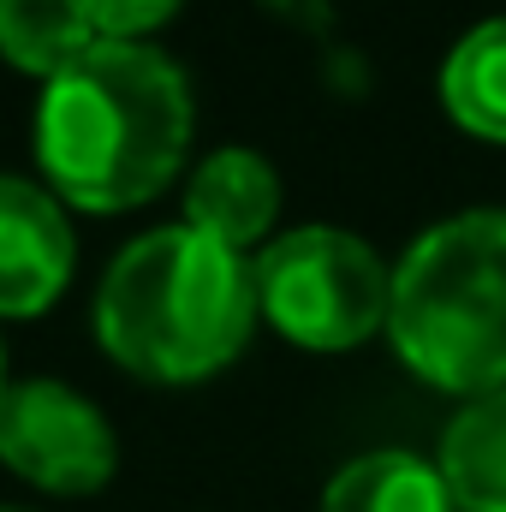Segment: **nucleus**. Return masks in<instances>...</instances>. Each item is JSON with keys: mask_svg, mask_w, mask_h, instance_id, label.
<instances>
[{"mask_svg": "<svg viewBox=\"0 0 506 512\" xmlns=\"http://www.w3.org/2000/svg\"><path fill=\"white\" fill-rule=\"evenodd\" d=\"M191 90L185 72L143 42H96L48 78L36 155L54 191L78 209L114 215L149 203L185 161Z\"/></svg>", "mask_w": 506, "mask_h": 512, "instance_id": "nucleus-1", "label": "nucleus"}, {"mask_svg": "<svg viewBox=\"0 0 506 512\" xmlns=\"http://www.w3.org/2000/svg\"><path fill=\"white\" fill-rule=\"evenodd\" d=\"M256 322V268L197 227L137 239L102 280L96 328L114 364L149 382H197L233 364Z\"/></svg>", "mask_w": 506, "mask_h": 512, "instance_id": "nucleus-2", "label": "nucleus"}, {"mask_svg": "<svg viewBox=\"0 0 506 512\" xmlns=\"http://www.w3.org/2000/svg\"><path fill=\"white\" fill-rule=\"evenodd\" d=\"M399 358L447 393L506 387V215L477 209L423 233L393 274Z\"/></svg>", "mask_w": 506, "mask_h": 512, "instance_id": "nucleus-3", "label": "nucleus"}, {"mask_svg": "<svg viewBox=\"0 0 506 512\" xmlns=\"http://www.w3.org/2000/svg\"><path fill=\"white\" fill-rule=\"evenodd\" d=\"M387 298L393 280L381 274L376 251L334 227L286 233L256 256V304L310 352H346L370 340L387 322Z\"/></svg>", "mask_w": 506, "mask_h": 512, "instance_id": "nucleus-4", "label": "nucleus"}, {"mask_svg": "<svg viewBox=\"0 0 506 512\" xmlns=\"http://www.w3.org/2000/svg\"><path fill=\"white\" fill-rule=\"evenodd\" d=\"M0 459L48 495H90L114 477L120 447L84 393L66 382H18L0 393Z\"/></svg>", "mask_w": 506, "mask_h": 512, "instance_id": "nucleus-5", "label": "nucleus"}, {"mask_svg": "<svg viewBox=\"0 0 506 512\" xmlns=\"http://www.w3.org/2000/svg\"><path fill=\"white\" fill-rule=\"evenodd\" d=\"M72 227L60 203L30 185L0 173V316H36L60 298L72 280Z\"/></svg>", "mask_w": 506, "mask_h": 512, "instance_id": "nucleus-6", "label": "nucleus"}, {"mask_svg": "<svg viewBox=\"0 0 506 512\" xmlns=\"http://www.w3.org/2000/svg\"><path fill=\"white\" fill-rule=\"evenodd\" d=\"M185 209H191V227L197 233L245 251L251 239L268 233V221L280 209V179H274V167L262 155H251V149H215L197 167Z\"/></svg>", "mask_w": 506, "mask_h": 512, "instance_id": "nucleus-7", "label": "nucleus"}, {"mask_svg": "<svg viewBox=\"0 0 506 512\" xmlns=\"http://www.w3.org/2000/svg\"><path fill=\"white\" fill-rule=\"evenodd\" d=\"M441 477L453 507L506 512V387L471 399L441 435Z\"/></svg>", "mask_w": 506, "mask_h": 512, "instance_id": "nucleus-8", "label": "nucleus"}, {"mask_svg": "<svg viewBox=\"0 0 506 512\" xmlns=\"http://www.w3.org/2000/svg\"><path fill=\"white\" fill-rule=\"evenodd\" d=\"M96 42L102 30L90 24L84 0H0V54L18 72L60 78Z\"/></svg>", "mask_w": 506, "mask_h": 512, "instance_id": "nucleus-9", "label": "nucleus"}, {"mask_svg": "<svg viewBox=\"0 0 506 512\" xmlns=\"http://www.w3.org/2000/svg\"><path fill=\"white\" fill-rule=\"evenodd\" d=\"M322 512H453V495L441 465L411 453H370L328 483Z\"/></svg>", "mask_w": 506, "mask_h": 512, "instance_id": "nucleus-10", "label": "nucleus"}, {"mask_svg": "<svg viewBox=\"0 0 506 512\" xmlns=\"http://www.w3.org/2000/svg\"><path fill=\"white\" fill-rule=\"evenodd\" d=\"M441 96L447 114L477 137L506 143V18L477 24L441 66Z\"/></svg>", "mask_w": 506, "mask_h": 512, "instance_id": "nucleus-11", "label": "nucleus"}, {"mask_svg": "<svg viewBox=\"0 0 506 512\" xmlns=\"http://www.w3.org/2000/svg\"><path fill=\"white\" fill-rule=\"evenodd\" d=\"M84 12L108 42H137L143 30L167 24L179 12V0H84Z\"/></svg>", "mask_w": 506, "mask_h": 512, "instance_id": "nucleus-12", "label": "nucleus"}, {"mask_svg": "<svg viewBox=\"0 0 506 512\" xmlns=\"http://www.w3.org/2000/svg\"><path fill=\"white\" fill-rule=\"evenodd\" d=\"M0 393H6V352H0Z\"/></svg>", "mask_w": 506, "mask_h": 512, "instance_id": "nucleus-13", "label": "nucleus"}]
</instances>
